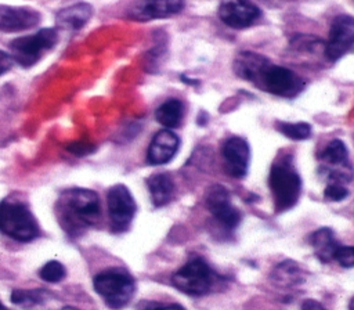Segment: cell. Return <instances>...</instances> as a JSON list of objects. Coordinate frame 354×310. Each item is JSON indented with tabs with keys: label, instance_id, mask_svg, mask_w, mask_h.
Segmentation results:
<instances>
[{
	"label": "cell",
	"instance_id": "cell-1",
	"mask_svg": "<svg viewBox=\"0 0 354 310\" xmlns=\"http://www.w3.org/2000/svg\"><path fill=\"white\" fill-rule=\"evenodd\" d=\"M55 216L68 235L77 237L98 223L100 198L97 192L87 188H68L55 202Z\"/></svg>",
	"mask_w": 354,
	"mask_h": 310
},
{
	"label": "cell",
	"instance_id": "cell-2",
	"mask_svg": "<svg viewBox=\"0 0 354 310\" xmlns=\"http://www.w3.org/2000/svg\"><path fill=\"white\" fill-rule=\"evenodd\" d=\"M94 289L104 299L108 307L119 310L133 298L136 291L134 278L124 268L112 267L94 277Z\"/></svg>",
	"mask_w": 354,
	"mask_h": 310
},
{
	"label": "cell",
	"instance_id": "cell-3",
	"mask_svg": "<svg viewBox=\"0 0 354 310\" xmlns=\"http://www.w3.org/2000/svg\"><path fill=\"white\" fill-rule=\"evenodd\" d=\"M268 185L278 212H285L296 205L301 192V180L289 158H283L271 166Z\"/></svg>",
	"mask_w": 354,
	"mask_h": 310
},
{
	"label": "cell",
	"instance_id": "cell-4",
	"mask_svg": "<svg viewBox=\"0 0 354 310\" xmlns=\"http://www.w3.org/2000/svg\"><path fill=\"white\" fill-rule=\"evenodd\" d=\"M0 231L15 241L26 242L39 235V226L24 202L4 199L0 203Z\"/></svg>",
	"mask_w": 354,
	"mask_h": 310
},
{
	"label": "cell",
	"instance_id": "cell-5",
	"mask_svg": "<svg viewBox=\"0 0 354 310\" xmlns=\"http://www.w3.org/2000/svg\"><path fill=\"white\" fill-rule=\"evenodd\" d=\"M260 89L279 95L292 98L304 89V82L290 69L278 66L267 61L253 82Z\"/></svg>",
	"mask_w": 354,
	"mask_h": 310
},
{
	"label": "cell",
	"instance_id": "cell-6",
	"mask_svg": "<svg viewBox=\"0 0 354 310\" xmlns=\"http://www.w3.org/2000/svg\"><path fill=\"white\" fill-rule=\"evenodd\" d=\"M213 271L201 257L191 259L171 275V284L192 296L207 293L213 286Z\"/></svg>",
	"mask_w": 354,
	"mask_h": 310
},
{
	"label": "cell",
	"instance_id": "cell-7",
	"mask_svg": "<svg viewBox=\"0 0 354 310\" xmlns=\"http://www.w3.org/2000/svg\"><path fill=\"white\" fill-rule=\"evenodd\" d=\"M57 32L51 28L40 29L35 35H28V36H21L14 39L10 43V50H11V57L22 66L29 68L33 64H36L43 51H47L53 48L57 43Z\"/></svg>",
	"mask_w": 354,
	"mask_h": 310
},
{
	"label": "cell",
	"instance_id": "cell-8",
	"mask_svg": "<svg viewBox=\"0 0 354 310\" xmlns=\"http://www.w3.org/2000/svg\"><path fill=\"white\" fill-rule=\"evenodd\" d=\"M108 212H109V226L112 232H124L129 230L137 206L129 188L122 184L111 187L106 192Z\"/></svg>",
	"mask_w": 354,
	"mask_h": 310
},
{
	"label": "cell",
	"instance_id": "cell-9",
	"mask_svg": "<svg viewBox=\"0 0 354 310\" xmlns=\"http://www.w3.org/2000/svg\"><path fill=\"white\" fill-rule=\"evenodd\" d=\"M354 44V18L339 15L333 19L329 37L325 44V57L335 62L342 58Z\"/></svg>",
	"mask_w": 354,
	"mask_h": 310
},
{
	"label": "cell",
	"instance_id": "cell-10",
	"mask_svg": "<svg viewBox=\"0 0 354 310\" xmlns=\"http://www.w3.org/2000/svg\"><path fill=\"white\" fill-rule=\"evenodd\" d=\"M206 206L218 223L225 228L234 230L241 221L239 210L231 203L230 192L220 184L210 187L206 194Z\"/></svg>",
	"mask_w": 354,
	"mask_h": 310
},
{
	"label": "cell",
	"instance_id": "cell-11",
	"mask_svg": "<svg viewBox=\"0 0 354 310\" xmlns=\"http://www.w3.org/2000/svg\"><path fill=\"white\" fill-rule=\"evenodd\" d=\"M260 14V8L250 0H221L218 6L220 19L234 29L250 26Z\"/></svg>",
	"mask_w": 354,
	"mask_h": 310
},
{
	"label": "cell",
	"instance_id": "cell-12",
	"mask_svg": "<svg viewBox=\"0 0 354 310\" xmlns=\"http://www.w3.org/2000/svg\"><path fill=\"white\" fill-rule=\"evenodd\" d=\"M225 172L234 179H242L248 173L250 149L248 143L241 137H230L221 148Z\"/></svg>",
	"mask_w": 354,
	"mask_h": 310
},
{
	"label": "cell",
	"instance_id": "cell-13",
	"mask_svg": "<svg viewBox=\"0 0 354 310\" xmlns=\"http://www.w3.org/2000/svg\"><path fill=\"white\" fill-rule=\"evenodd\" d=\"M184 8V0H136L129 10V18L151 21L167 18Z\"/></svg>",
	"mask_w": 354,
	"mask_h": 310
},
{
	"label": "cell",
	"instance_id": "cell-14",
	"mask_svg": "<svg viewBox=\"0 0 354 310\" xmlns=\"http://www.w3.org/2000/svg\"><path fill=\"white\" fill-rule=\"evenodd\" d=\"M180 145V140L170 129L159 130L151 140L147 152V161L151 165H165L170 162Z\"/></svg>",
	"mask_w": 354,
	"mask_h": 310
},
{
	"label": "cell",
	"instance_id": "cell-15",
	"mask_svg": "<svg viewBox=\"0 0 354 310\" xmlns=\"http://www.w3.org/2000/svg\"><path fill=\"white\" fill-rule=\"evenodd\" d=\"M40 21L36 10L26 7H10L0 4V30L17 32L33 28Z\"/></svg>",
	"mask_w": 354,
	"mask_h": 310
},
{
	"label": "cell",
	"instance_id": "cell-16",
	"mask_svg": "<svg viewBox=\"0 0 354 310\" xmlns=\"http://www.w3.org/2000/svg\"><path fill=\"white\" fill-rule=\"evenodd\" d=\"M148 191L155 206H165L174 195V181L169 173H156L147 179Z\"/></svg>",
	"mask_w": 354,
	"mask_h": 310
},
{
	"label": "cell",
	"instance_id": "cell-17",
	"mask_svg": "<svg viewBox=\"0 0 354 310\" xmlns=\"http://www.w3.org/2000/svg\"><path fill=\"white\" fill-rule=\"evenodd\" d=\"M93 14V7L87 3H77L61 10L55 19L57 24L64 29H80L90 19Z\"/></svg>",
	"mask_w": 354,
	"mask_h": 310
},
{
	"label": "cell",
	"instance_id": "cell-18",
	"mask_svg": "<svg viewBox=\"0 0 354 310\" xmlns=\"http://www.w3.org/2000/svg\"><path fill=\"white\" fill-rule=\"evenodd\" d=\"M310 244L314 248L315 256L322 262L328 263L335 259V253L339 248L337 241L333 237L330 228H319L310 235Z\"/></svg>",
	"mask_w": 354,
	"mask_h": 310
},
{
	"label": "cell",
	"instance_id": "cell-19",
	"mask_svg": "<svg viewBox=\"0 0 354 310\" xmlns=\"http://www.w3.org/2000/svg\"><path fill=\"white\" fill-rule=\"evenodd\" d=\"M268 60L260 54L250 53V51H243L239 53L234 61V71L235 73L249 82H254L260 69Z\"/></svg>",
	"mask_w": 354,
	"mask_h": 310
},
{
	"label": "cell",
	"instance_id": "cell-20",
	"mask_svg": "<svg viewBox=\"0 0 354 310\" xmlns=\"http://www.w3.org/2000/svg\"><path fill=\"white\" fill-rule=\"evenodd\" d=\"M184 116V105L180 100L171 98L163 102L155 112L156 120L167 129L178 127Z\"/></svg>",
	"mask_w": 354,
	"mask_h": 310
},
{
	"label": "cell",
	"instance_id": "cell-21",
	"mask_svg": "<svg viewBox=\"0 0 354 310\" xmlns=\"http://www.w3.org/2000/svg\"><path fill=\"white\" fill-rule=\"evenodd\" d=\"M271 277L275 282H278L281 285H295L301 281L303 274H301L300 267L295 262L286 260L283 263H279L274 268Z\"/></svg>",
	"mask_w": 354,
	"mask_h": 310
},
{
	"label": "cell",
	"instance_id": "cell-22",
	"mask_svg": "<svg viewBox=\"0 0 354 310\" xmlns=\"http://www.w3.org/2000/svg\"><path fill=\"white\" fill-rule=\"evenodd\" d=\"M277 129L283 136L292 140H307L311 136V127L308 123L297 122V123H288V122H278Z\"/></svg>",
	"mask_w": 354,
	"mask_h": 310
},
{
	"label": "cell",
	"instance_id": "cell-23",
	"mask_svg": "<svg viewBox=\"0 0 354 310\" xmlns=\"http://www.w3.org/2000/svg\"><path fill=\"white\" fill-rule=\"evenodd\" d=\"M11 300L15 304L22 307H33L43 300L41 291H25V289H15L11 295Z\"/></svg>",
	"mask_w": 354,
	"mask_h": 310
},
{
	"label": "cell",
	"instance_id": "cell-24",
	"mask_svg": "<svg viewBox=\"0 0 354 310\" xmlns=\"http://www.w3.org/2000/svg\"><path fill=\"white\" fill-rule=\"evenodd\" d=\"M39 275L47 282H58L65 277V267L59 262L51 260L41 266V268L39 270Z\"/></svg>",
	"mask_w": 354,
	"mask_h": 310
},
{
	"label": "cell",
	"instance_id": "cell-25",
	"mask_svg": "<svg viewBox=\"0 0 354 310\" xmlns=\"http://www.w3.org/2000/svg\"><path fill=\"white\" fill-rule=\"evenodd\" d=\"M348 195L347 188L342 184V183H336V181H329L328 185L325 187L324 191V197L328 201H343L346 197Z\"/></svg>",
	"mask_w": 354,
	"mask_h": 310
},
{
	"label": "cell",
	"instance_id": "cell-26",
	"mask_svg": "<svg viewBox=\"0 0 354 310\" xmlns=\"http://www.w3.org/2000/svg\"><path fill=\"white\" fill-rule=\"evenodd\" d=\"M335 259L343 267H354V246H342L339 245Z\"/></svg>",
	"mask_w": 354,
	"mask_h": 310
},
{
	"label": "cell",
	"instance_id": "cell-27",
	"mask_svg": "<svg viewBox=\"0 0 354 310\" xmlns=\"http://www.w3.org/2000/svg\"><path fill=\"white\" fill-rule=\"evenodd\" d=\"M11 66H12V57L8 53L0 50V75L8 72Z\"/></svg>",
	"mask_w": 354,
	"mask_h": 310
},
{
	"label": "cell",
	"instance_id": "cell-28",
	"mask_svg": "<svg viewBox=\"0 0 354 310\" xmlns=\"http://www.w3.org/2000/svg\"><path fill=\"white\" fill-rule=\"evenodd\" d=\"M145 310H185L183 306L177 303L171 304H162V303H151Z\"/></svg>",
	"mask_w": 354,
	"mask_h": 310
},
{
	"label": "cell",
	"instance_id": "cell-29",
	"mask_svg": "<svg viewBox=\"0 0 354 310\" xmlns=\"http://www.w3.org/2000/svg\"><path fill=\"white\" fill-rule=\"evenodd\" d=\"M301 310H326V309L314 299H306L301 303Z\"/></svg>",
	"mask_w": 354,
	"mask_h": 310
},
{
	"label": "cell",
	"instance_id": "cell-30",
	"mask_svg": "<svg viewBox=\"0 0 354 310\" xmlns=\"http://www.w3.org/2000/svg\"><path fill=\"white\" fill-rule=\"evenodd\" d=\"M348 310H354V296L351 298L350 300V304H348Z\"/></svg>",
	"mask_w": 354,
	"mask_h": 310
},
{
	"label": "cell",
	"instance_id": "cell-31",
	"mask_svg": "<svg viewBox=\"0 0 354 310\" xmlns=\"http://www.w3.org/2000/svg\"><path fill=\"white\" fill-rule=\"evenodd\" d=\"M61 310H79V309H76V307H71V306H68V307H64V309H61Z\"/></svg>",
	"mask_w": 354,
	"mask_h": 310
},
{
	"label": "cell",
	"instance_id": "cell-32",
	"mask_svg": "<svg viewBox=\"0 0 354 310\" xmlns=\"http://www.w3.org/2000/svg\"><path fill=\"white\" fill-rule=\"evenodd\" d=\"M0 310H7V307L3 303H0Z\"/></svg>",
	"mask_w": 354,
	"mask_h": 310
}]
</instances>
